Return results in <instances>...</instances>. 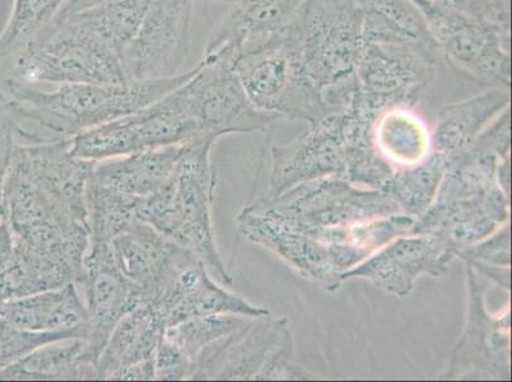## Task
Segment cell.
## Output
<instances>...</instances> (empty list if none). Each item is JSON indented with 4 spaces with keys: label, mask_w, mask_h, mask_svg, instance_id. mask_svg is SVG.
Returning a JSON list of instances; mask_svg holds the SVG:
<instances>
[{
    "label": "cell",
    "mask_w": 512,
    "mask_h": 382,
    "mask_svg": "<svg viewBox=\"0 0 512 382\" xmlns=\"http://www.w3.org/2000/svg\"><path fill=\"white\" fill-rule=\"evenodd\" d=\"M3 211L13 245L59 283L77 282L90 244L87 184L96 161L72 153V138L44 139L18 128Z\"/></svg>",
    "instance_id": "cell-1"
},
{
    "label": "cell",
    "mask_w": 512,
    "mask_h": 382,
    "mask_svg": "<svg viewBox=\"0 0 512 382\" xmlns=\"http://www.w3.org/2000/svg\"><path fill=\"white\" fill-rule=\"evenodd\" d=\"M288 230L327 244H347L366 255L374 220L403 213L383 190H361L339 176L295 186L277 198L250 204Z\"/></svg>",
    "instance_id": "cell-2"
},
{
    "label": "cell",
    "mask_w": 512,
    "mask_h": 382,
    "mask_svg": "<svg viewBox=\"0 0 512 382\" xmlns=\"http://www.w3.org/2000/svg\"><path fill=\"white\" fill-rule=\"evenodd\" d=\"M197 71L198 67L170 78L118 85H59L50 92L13 77L7 79L6 86L18 119L35 121L60 138H73L150 106L184 85Z\"/></svg>",
    "instance_id": "cell-3"
},
{
    "label": "cell",
    "mask_w": 512,
    "mask_h": 382,
    "mask_svg": "<svg viewBox=\"0 0 512 382\" xmlns=\"http://www.w3.org/2000/svg\"><path fill=\"white\" fill-rule=\"evenodd\" d=\"M217 139L199 138L183 144L174 174L151 197L138 199L136 220L193 251L222 281L232 279L217 248L213 225L217 174L211 152Z\"/></svg>",
    "instance_id": "cell-4"
},
{
    "label": "cell",
    "mask_w": 512,
    "mask_h": 382,
    "mask_svg": "<svg viewBox=\"0 0 512 382\" xmlns=\"http://www.w3.org/2000/svg\"><path fill=\"white\" fill-rule=\"evenodd\" d=\"M234 69L250 101L265 113L309 124L334 113L307 72L290 23L242 50Z\"/></svg>",
    "instance_id": "cell-5"
},
{
    "label": "cell",
    "mask_w": 512,
    "mask_h": 382,
    "mask_svg": "<svg viewBox=\"0 0 512 382\" xmlns=\"http://www.w3.org/2000/svg\"><path fill=\"white\" fill-rule=\"evenodd\" d=\"M13 78L40 86L118 85L129 82L120 59L72 18L54 20L35 41L17 54Z\"/></svg>",
    "instance_id": "cell-6"
},
{
    "label": "cell",
    "mask_w": 512,
    "mask_h": 382,
    "mask_svg": "<svg viewBox=\"0 0 512 382\" xmlns=\"http://www.w3.org/2000/svg\"><path fill=\"white\" fill-rule=\"evenodd\" d=\"M290 26L321 91L355 78L363 48V13L355 0H305Z\"/></svg>",
    "instance_id": "cell-7"
},
{
    "label": "cell",
    "mask_w": 512,
    "mask_h": 382,
    "mask_svg": "<svg viewBox=\"0 0 512 382\" xmlns=\"http://www.w3.org/2000/svg\"><path fill=\"white\" fill-rule=\"evenodd\" d=\"M412 2L425 17L442 59L483 85L510 91V34L432 0Z\"/></svg>",
    "instance_id": "cell-8"
},
{
    "label": "cell",
    "mask_w": 512,
    "mask_h": 382,
    "mask_svg": "<svg viewBox=\"0 0 512 382\" xmlns=\"http://www.w3.org/2000/svg\"><path fill=\"white\" fill-rule=\"evenodd\" d=\"M439 64L411 46L363 41L356 88L348 104L376 115L393 106H416Z\"/></svg>",
    "instance_id": "cell-9"
},
{
    "label": "cell",
    "mask_w": 512,
    "mask_h": 382,
    "mask_svg": "<svg viewBox=\"0 0 512 382\" xmlns=\"http://www.w3.org/2000/svg\"><path fill=\"white\" fill-rule=\"evenodd\" d=\"M193 0H152L141 26L120 53L127 81L180 74L192 49Z\"/></svg>",
    "instance_id": "cell-10"
},
{
    "label": "cell",
    "mask_w": 512,
    "mask_h": 382,
    "mask_svg": "<svg viewBox=\"0 0 512 382\" xmlns=\"http://www.w3.org/2000/svg\"><path fill=\"white\" fill-rule=\"evenodd\" d=\"M116 267L141 305L155 304L197 255L147 223L134 221L110 242Z\"/></svg>",
    "instance_id": "cell-11"
},
{
    "label": "cell",
    "mask_w": 512,
    "mask_h": 382,
    "mask_svg": "<svg viewBox=\"0 0 512 382\" xmlns=\"http://www.w3.org/2000/svg\"><path fill=\"white\" fill-rule=\"evenodd\" d=\"M185 86L204 137L267 132L281 119L254 106L232 68L200 63Z\"/></svg>",
    "instance_id": "cell-12"
},
{
    "label": "cell",
    "mask_w": 512,
    "mask_h": 382,
    "mask_svg": "<svg viewBox=\"0 0 512 382\" xmlns=\"http://www.w3.org/2000/svg\"><path fill=\"white\" fill-rule=\"evenodd\" d=\"M273 172L268 198L295 186L328 176L344 179L347 153L346 111H334L310 124L309 130L286 147L273 148Z\"/></svg>",
    "instance_id": "cell-13"
},
{
    "label": "cell",
    "mask_w": 512,
    "mask_h": 382,
    "mask_svg": "<svg viewBox=\"0 0 512 382\" xmlns=\"http://www.w3.org/2000/svg\"><path fill=\"white\" fill-rule=\"evenodd\" d=\"M77 284L87 311L86 356L96 363L115 326L141 301L116 267L110 242L90 240Z\"/></svg>",
    "instance_id": "cell-14"
},
{
    "label": "cell",
    "mask_w": 512,
    "mask_h": 382,
    "mask_svg": "<svg viewBox=\"0 0 512 382\" xmlns=\"http://www.w3.org/2000/svg\"><path fill=\"white\" fill-rule=\"evenodd\" d=\"M467 263L468 321L451 356L446 379L510 377L509 315L493 319L484 309V284Z\"/></svg>",
    "instance_id": "cell-15"
},
{
    "label": "cell",
    "mask_w": 512,
    "mask_h": 382,
    "mask_svg": "<svg viewBox=\"0 0 512 382\" xmlns=\"http://www.w3.org/2000/svg\"><path fill=\"white\" fill-rule=\"evenodd\" d=\"M379 253L341 274V281L365 278L386 292L404 297L422 274L442 276L448 270L458 246L437 235L397 237Z\"/></svg>",
    "instance_id": "cell-16"
},
{
    "label": "cell",
    "mask_w": 512,
    "mask_h": 382,
    "mask_svg": "<svg viewBox=\"0 0 512 382\" xmlns=\"http://www.w3.org/2000/svg\"><path fill=\"white\" fill-rule=\"evenodd\" d=\"M287 319H250L227 337L203 349L190 380H255L286 334Z\"/></svg>",
    "instance_id": "cell-17"
},
{
    "label": "cell",
    "mask_w": 512,
    "mask_h": 382,
    "mask_svg": "<svg viewBox=\"0 0 512 382\" xmlns=\"http://www.w3.org/2000/svg\"><path fill=\"white\" fill-rule=\"evenodd\" d=\"M237 225L242 236L271 250L302 277L313 279L328 291L341 287L342 272L334 244L288 230L249 206L237 217Z\"/></svg>",
    "instance_id": "cell-18"
},
{
    "label": "cell",
    "mask_w": 512,
    "mask_h": 382,
    "mask_svg": "<svg viewBox=\"0 0 512 382\" xmlns=\"http://www.w3.org/2000/svg\"><path fill=\"white\" fill-rule=\"evenodd\" d=\"M304 3L305 0H237L213 30L200 63L234 69L242 50L285 29Z\"/></svg>",
    "instance_id": "cell-19"
},
{
    "label": "cell",
    "mask_w": 512,
    "mask_h": 382,
    "mask_svg": "<svg viewBox=\"0 0 512 382\" xmlns=\"http://www.w3.org/2000/svg\"><path fill=\"white\" fill-rule=\"evenodd\" d=\"M509 221V193L497 188L472 197L434 202L416 218L413 235L445 237L460 248L495 234Z\"/></svg>",
    "instance_id": "cell-20"
},
{
    "label": "cell",
    "mask_w": 512,
    "mask_h": 382,
    "mask_svg": "<svg viewBox=\"0 0 512 382\" xmlns=\"http://www.w3.org/2000/svg\"><path fill=\"white\" fill-rule=\"evenodd\" d=\"M151 305L156 307L166 329L195 316L239 315L256 319L271 315L265 307L250 304L217 284L202 260L185 268L160 300Z\"/></svg>",
    "instance_id": "cell-21"
},
{
    "label": "cell",
    "mask_w": 512,
    "mask_h": 382,
    "mask_svg": "<svg viewBox=\"0 0 512 382\" xmlns=\"http://www.w3.org/2000/svg\"><path fill=\"white\" fill-rule=\"evenodd\" d=\"M181 147L167 146L96 161L90 183L133 199L156 194L178 165Z\"/></svg>",
    "instance_id": "cell-22"
},
{
    "label": "cell",
    "mask_w": 512,
    "mask_h": 382,
    "mask_svg": "<svg viewBox=\"0 0 512 382\" xmlns=\"http://www.w3.org/2000/svg\"><path fill=\"white\" fill-rule=\"evenodd\" d=\"M165 332L155 306L141 305L130 311L115 326L97 358V380H115L120 372L155 356Z\"/></svg>",
    "instance_id": "cell-23"
},
{
    "label": "cell",
    "mask_w": 512,
    "mask_h": 382,
    "mask_svg": "<svg viewBox=\"0 0 512 382\" xmlns=\"http://www.w3.org/2000/svg\"><path fill=\"white\" fill-rule=\"evenodd\" d=\"M510 91L491 88L458 104L444 107L431 134L432 151L448 160L467 151L476 139L510 109Z\"/></svg>",
    "instance_id": "cell-24"
},
{
    "label": "cell",
    "mask_w": 512,
    "mask_h": 382,
    "mask_svg": "<svg viewBox=\"0 0 512 382\" xmlns=\"http://www.w3.org/2000/svg\"><path fill=\"white\" fill-rule=\"evenodd\" d=\"M363 13V41L406 45L441 62L442 55L412 0H355Z\"/></svg>",
    "instance_id": "cell-25"
},
{
    "label": "cell",
    "mask_w": 512,
    "mask_h": 382,
    "mask_svg": "<svg viewBox=\"0 0 512 382\" xmlns=\"http://www.w3.org/2000/svg\"><path fill=\"white\" fill-rule=\"evenodd\" d=\"M0 320L21 329L53 332L86 324L87 311L78 284L72 282L3 302Z\"/></svg>",
    "instance_id": "cell-26"
},
{
    "label": "cell",
    "mask_w": 512,
    "mask_h": 382,
    "mask_svg": "<svg viewBox=\"0 0 512 382\" xmlns=\"http://www.w3.org/2000/svg\"><path fill=\"white\" fill-rule=\"evenodd\" d=\"M413 107H389L372 124V142L394 170L416 166L431 153L430 130Z\"/></svg>",
    "instance_id": "cell-27"
},
{
    "label": "cell",
    "mask_w": 512,
    "mask_h": 382,
    "mask_svg": "<svg viewBox=\"0 0 512 382\" xmlns=\"http://www.w3.org/2000/svg\"><path fill=\"white\" fill-rule=\"evenodd\" d=\"M0 380H97L85 339L60 340L0 370Z\"/></svg>",
    "instance_id": "cell-28"
},
{
    "label": "cell",
    "mask_w": 512,
    "mask_h": 382,
    "mask_svg": "<svg viewBox=\"0 0 512 382\" xmlns=\"http://www.w3.org/2000/svg\"><path fill=\"white\" fill-rule=\"evenodd\" d=\"M151 2L152 0H107L100 6L65 18L78 22L120 57L121 50L137 34Z\"/></svg>",
    "instance_id": "cell-29"
},
{
    "label": "cell",
    "mask_w": 512,
    "mask_h": 382,
    "mask_svg": "<svg viewBox=\"0 0 512 382\" xmlns=\"http://www.w3.org/2000/svg\"><path fill=\"white\" fill-rule=\"evenodd\" d=\"M446 169L448 158L432 151L418 165L395 170L381 190L398 204L400 211L418 218L434 203Z\"/></svg>",
    "instance_id": "cell-30"
},
{
    "label": "cell",
    "mask_w": 512,
    "mask_h": 382,
    "mask_svg": "<svg viewBox=\"0 0 512 382\" xmlns=\"http://www.w3.org/2000/svg\"><path fill=\"white\" fill-rule=\"evenodd\" d=\"M64 0H13L11 17L0 32V58L21 53L48 29Z\"/></svg>",
    "instance_id": "cell-31"
},
{
    "label": "cell",
    "mask_w": 512,
    "mask_h": 382,
    "mask_svg": "<svg viewBox=\"0 0 512 382\" xmlns=\"http://www.w3.org/2000/svg\"><path fill=\"white\" fill-rule=\"evenodd\" d=\"M250 319L253 318L239 315L195 316L167 328L165 338L183 349L195 362L204 348L236 332Z\"/></svg>",
    "instance_id": "cell-32"
},
{
    "label": "cell",
    "mask_w": 512,
    "mask_h": 382,
    "mask_svg": "<svg viewBox=\"0 0 512 382\" xmlns=\"http://www.w3.org/2000/svg\"><path fill=\"white\" fill-rule=\"evenodd\" d=\"M86 337V324L72 329L36 332V330L17 328L2 321L0 324V370L23 360L46 344Z\"/></svg>",
    "instance_id": "cell-33"
},
{
    "label": "cell",
    "mask_w": 512,
    "mask_h": 382,
    "mask_svg": "<svg viewBox=\"0 0 512 382\" xmlns=\"http://www.w3.org/2000/svg\"><path fill=\"white\" fill-rule=\"evenodd\" d=\"M456 255L465 262L488 265V267L509 268L510 264V231L505 225L504 230L496 231L495 236L487 241L464 246L456 251Z\"/></svg>",
    "instance_id": "cell-34"
},
{
    "label": "cell",
    "mask_w": 512,
    "mask_h": 382,
    "mask_svg": "<svg viewBox=\"0 0 512 382\" xmlns=\"http://www.w3.org/2000/svg\"><path fill=\"white\" fill-rule=\"evenodd\" d=\"M194 371L192 358L186 356L183 349L165 338L155 353L156 380L180 381L190 380Z\"/></svg>",
    "instance_id": "cell-35"
},
{
    "label": "cell",
    "mask_w": 512,
    "mask_h": 382,
    "mask_svg": "<svg viewBox=\"0 0 512 382\" xmlns=\"http://www.w3.org/2000/svg\"><path fill=\"white\" fill-rule=\"evenodd\" d=\"M20 119L13 110L11 100L0 93V160H9Z\"/></svg>",
    "instance_id": "cell-36"
},
{
    "label": "cell",
    "mask_w": 512,
    "mask_h": 382,
    "mask_svg": "<svg viewBox=\"0 0 512 382\" xmlns=\"http://www.w3.org/2000/svg\"><path fill=\"white\" fill-rule=\"evenodd\" d=\"M115 380L120 381H151L156 380L155 372V356L148 358V360L137 363L132 367L127 368L120 372Z\"/></svg>",
    "instance_id": "cell-37"
},
{
    "label": "cell",
    "mask_w": 512,
    "mask_h": 382,
    "mask_svg": "<svg viewBox=\"0 0 512 382\" xmlns=\"http://www.w3.org/2000/svg\"><path fill=\"white\" fill-rule=\"evenodd\" d=\"M105 2L107 0H64L63 7L55 20L76 15V13L87 11V9L100 6Z\"/></svg>",
    "instance_id": "cell-38"
},
{
    "label": "cell",
    "mask_w": 512,
    "mask_h": 382,
    "mask_svg": "<svg viewBox=\"0 0 512 382\" xmlns=\"http://www.w3.org/2000/svg\"><path fill=\"white\" fill-rule=\"evenodd\" d=\"M9 160H0V212L3 211V184L8 169Z\"/></svg>",
    "instance_id": "cell-39"
},
{
    "label": "cell",
    "mask_w": 512,
    "mask_h": 382,
    "mask_svg": "<svg viewBox=\"0 0 512 382\" xmlns=\"http://www.w3.org/2000/svg\"><path fill=\"white\" fill-rule=\"evenodd\" d=\"M432 2L440 4V6L448 7L450 0H432Z\"/></svg>",
    "instance_id": "cell-40"
}]
</instances>
